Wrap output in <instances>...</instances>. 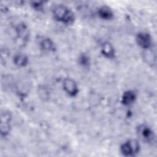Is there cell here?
<instances>
[{"label": "cell", "instance_id": "14", "mask_svg": "<svg viewBox=\"0 0 157 157\" xmlns=\"http://www.w3.org/2000/svg\"><path fill=\"white\" fill-rule=\"evenodd\" d=\"M31 6L36 10H42L43 9V4L42 2H33L31 4Z\"/></svg>", "mask_w": 157, "mask_h": 157}, {"label": "cell", "instance_id": "8", "mask_svg": "<svg viewBox=\"0 0 157 157\" xmlns=\"http://www.w3.org/2000/svg\"><path fill=\"white\" fill-rule=\"evenodd\" d=\"M38 44L41 50L45 52H54L56 46L54 42L49 37L41 36L38 39Z\"/></svg>", "mask_w": 157, "mask_h": 157}, {"label": "cell", "instance_id": "4", "mask_svg": "<svg viewBox=\"0 0 157 157\" xmlns=\"http://www.w3.org/2000/svg\"><path fill=\"white\" fill-rule=\"evenodd\" d=\"M63 88L64 92L71 97H75L78 93V87L74 80L71 78H65L63 81Z\"/></svg>", "mask_w": 157, "mask_h": 157}, {"label": "cell", "instance_id": "9", "mask_svg": "<svg viewBox=\"0 0 157 157\" xmlns=\"http://www.w3.org/2000/svg\"><path fill=\"white\" fill-rule=\"evenodd\" d=\"M102 55L106 58L113 59L115 56V50L113 45L109 42L102 43L101 48Z\"/></svg>", "mask_w": 157, "mask_h": 157}, {"label": "cell", "instance_id": "12", "mask_svg": "<svg viewBox=\"0 0 157 157\" xmlns=\"http://www.w3.org/2000/svg\"><path fill=\"white\" fill-rule=\"evenodd\" d=\"M13 61L15 65L18 67H25L28 63V58L26 55L23 53L16 54L13 58Z\"/></svg>", "mask_w": 157, "mask_h": 157}, {"label": "cell", "instance_id": "5", "mask_svg": "<svg viewBox=\"0 0 157 157\" xmlns=\"http://www.w3.org/2000/svg\"><path fill=\"white\" fill-rule=\"evenodd\" d=\"M137 45L144 49H149L152 46V37L147 32H139L136 37Z\"/></svg>", "mask_w": 157, "mask_h": 157}, {"label": "cell", "instance_id": "2", "mask_svg": "<svg viewBox=\"0 0 157 157\" xmlns=\"http://www.w3.org/2000/svg\"><path fill=\"white\" fill-rule=\"evenodd\" d=\"M139 143L135 139L128 140L120 146V152L124 156H134L139 153Z\"/></svg>", "mask_w": 157, "mask_h": 157}, {"label": "cell", "instance_id": "6", "mask_svg": "<svg viewBox=\"0 0 157 157\" xmlns=\"http://www.w3.org/2000/svg\"><path fill=\"white\" fill-rule=\"evenodd\" d=\"M10 113L7 111L1 113L0 131L1 136H6L9 134L10 131Z\"/></svg>", "mask_w": 157, "mask_h": 157}, {"label": "cell", "instance_id": "11", "mask_svg": "<svg viewBox=\"0 0 157 157\" xmlns=\"http://www.w3.org/2000/svg\"><path fill=\"white\" fill-rule=\"evenodd\" d=\"M98 14L101 19L104 20H110L113 17L112 10L107 6H102L99 7L98 10Z\"/></svg>", "mask_w": 157, "mask_h": 157}, {"label": "cell", "instance_id": "1", "mask_svg": "<svg viewBox=\"0 0 157 157\" xmlns=\"http://www.w3.org/2000/svg\"><path fill=\"white\" fill-rule=\"evenodd\" d=\"M53 18L60 23L70 25L75 20L74 12L67 6L63 4H58L54 6L52 9Z\"/></svg>", "mask_w": 157, "mask_h": 157}, {"label": "cell", "instance_id": "10", "mask_svg": "<svg viewBox=\"0 0 157 157\" xmlns=\"http://www.w3.org/2000/svg\"><path fill=\"white\" fill-rule=\"evenodd\" d=\"M137 99V94L133 90H127L124 91L121 96V102L125 106L131 105Z\"/></svg>", "mask_w": 157, "mask_h": 157}, {"label": "cell", "instance_id": "7", "mask_svg": "<svg viewBox=\"0 0 157 157\" xmlns=\"http://www.w3.org/2000/svg\"><path fill=\"white\" fill-rule=\"evenodd\" d=\"M17 38L23 42H26L29 37V30L28 26L25 23H18L15 29Z\"/></svg>", "mask_w": 157, "mask_h": 157}, {"label": "cell", "instance_id": "3", "mask_svg": "<svg viewBox=\"0 0 157 157\" xmlns=\"http://www.w3.org/2000/svg\"><path fill=\"white\" fill-rule=\"evenodd\" d=\"M137 134L141 140L152 144L155 140V134L153 129L145 124H142L137 127Z\"/></svg>", "mask_w": 157, "mask_h": 157}, {"label": "cell", "instance_id": "13", "mask_svg": "<svg viewBox=\"0 0 157 157\" xmlns=\"http://www.w3.org/2000/svg\"><path fill=\"white\" fill-rule=\"evenodd\" d=\"M78 64L83 67H88L90 64V59L89 56L86 53H82L78 58Z\"/></svg>", "mask_w": 157, "mask_h": 157}]
</instances>
